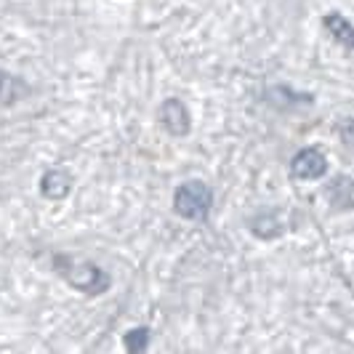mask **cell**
I'll list each match as a JSON object with an SVG mask.
<instances>
[{"label": "cell", "mask_w": 354, "mask_h": 354, "mask_svg": "<svg viewBox=\"0 0 354 354\" xmlns=\"http://www.w3.org/2000/svg\"><path fill=\"white\" fill-rule=\"evenodd\" d=\"M51 266L70 288H75L77 293H86V296H102L112 285L104 269L88 259H77L70 253H53Z\"/></svg>", "instance_id": "obj_1"}, {"label": "cell", "mask_w": 354, "mask_h": 354, "mask_svg": "<svg viewBox=\"0 0 354 354\" xmlns=\"http://www.w3.org/2000/svg\"><path fill=\"white\" fill-rule=\"evenodd\" d=\"M290 174L301 181H315L328 174V158L319 147H304L290 160Z\"/></svg>", "instance_id": "obj_4"}, {"label": "cell", "mask_w": 354, "mask_h": 354, "mask_svg": "<svg viewBox=\"0 0 354 354\" xmlns=\"http://www.w3.org/2000/svg\"><path fill=\"white\" fill-rule=\"evenodd\" d=\"M338 136H341V142L346 144V147H354V120L352 118H346V120L338 123Z\"/></svg>", "instance_id": "obj_11"}, {"label": "cell", "mask_w": 354, "mask_h": 354, "mask_svg": "<svg viewBox=\"0 0 354 354\" xmlns=\"http://www.w3.org/2000/svg\"><path fill=\"white\" fill-rule=\"evenodd\" d=\"M72 174L64 168H48L40 181H37V189L46 200H64L72 192Z\"/></svg>", "instance_id": "obj_5"}, {"label": "cell", "mask_w": 354, "mask_h": 354, "mask_svg": "<svg viewBox=\"0 0 354 354\" xmlns=\"http://www.w3.org/2000/svg\"><path fill=\"white\" fill-rule=\"evenodd\" d=\"M149 341H152V330L147 325H139V328H131L123 336V346L128 354H144L149 349Z\"/></svg>", "instance_id": "obj_10"}, {"label": "cell", "mask_w": 354, "mask_h": 354, "mask_svg": "<svg viewBox=\"0 0 354 354\" xmlns=\"http://www.w3.org/2000/svg\"><path fill=\"white\" fill-rule=\"evenodd\" d=\"M328 200L341 208V211H346V208H352L354 205V181L346 176H338L333 178V184L328 187Z\"/></svg>", "instance_id": "obj_9"}, {"label": "cell", "mask_w": 354, "mask_h": 354, "mask_svg": "<svg viewBox=\"0 0 354 354\" xmlns=\"http://www.w3.org/2000/svg\"><path fill=\"white\" fill-rule=\"evenodd\" d=\"M213 208V189L200 181V178H189L184 184H178L174 192V211L176 216L187 218V221H205Z\"/></svg>", "instance_id": "obj_2"}, {"label": "cell", "mask_w": 354, "mask_h": 354, "mask_svg": "<svg viewBox=\"0 0 354 354\" xmlns=\"http://www.w3.org/2000/svg\"><path fill=\"white\" fill-rule=\"evenodd\" d=\"M158 123L168 136L181 139V136H189L192 131V115L181 99H165L158 109Z\"/></svg>", "instance_id": "obj_3"}, {"label": "cell", "mask_w": 354, "mask_h": 354, "mask_svg": "<svg viewBox=\"0 0 354 354\" xmlns=\"http://www.w3.org/2000/svg\"><path fill=\"white\" fill-rule=\"evenodd\" d=\"M250 232L256 237H261V240H272V237H280L285 227L283 221H280V216H277V211H259L250 218Z\"/></svg>", "instance_id": "obj_7"}, {"label": "cell", "mask_w": 354, "mask_h": 354, "mask_svg": "<svg viewBox=\"0 0 354 354\" xmlns=\"http://www.w3.org/2000/svg\"><path fill=\"white\" fill-rule=\"evenodd\" d=\"M24 96H30V86L21 77H17V75L0 70V102L11 106L17 104V102H21Z\"/></svg>", "instance_id": "obj_8"}, {"label": "cell", "mask_w": 354, "mask_h": 354, "mask_svg": "<svg viewBox=\"0 0 354 354\" xmlns=\"http://www.w3.org/2000/svg\"><path fill=\"white\" fill-rule=\"evenodd\" d=\"M322 27L330 32V37H333L336 43H341L344 48L354 51V24L349 19L341 17L338 11H330V14L322 17Z\"/></svg>", "instance_id": "obj_6"}]
</instances>
